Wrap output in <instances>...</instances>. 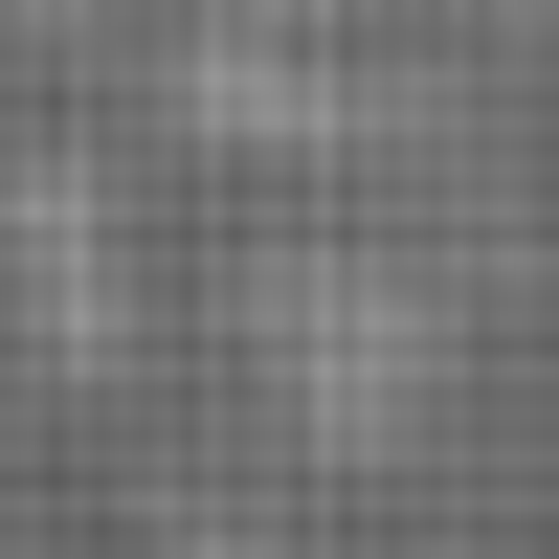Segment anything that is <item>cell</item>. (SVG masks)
Instances as JSON below:
<instances>
[{
	"label": "cell",
	"instance_id": "obj_1",
	"mask_svg": "<svg viewBox=\"0 0 559 559\" xmlns=\"http://www.w3.org/2000/svg\"><path fill=\"white\" fill-rule=\"evenodd\" d=\"M247 358H269V403L313 448H403L426 381H448V292L381 269V247H269L247 269Z\"/></svg>",
	"mask_w": 559,
	"mask_h": 559
}]
</instances>
